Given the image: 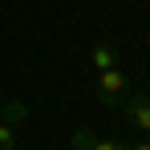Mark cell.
I'll return each instance as SVG.
<instances>
[{
  "label": "cell",
  "mask_w": 150,
  "mask_h": 150,
  "mask_svg": "<svg viewBox=\"0 0 150 150\" xmlns=\"http://www.w3.org/2000/svg\"><path fill=\"white\" fill-rule=\"evenodd\" d=\"M0 122H8V126H21L28 122V105L25 101H0Z\"/></svg>",
  "instance_id": "cell-4"
},
{
  "label": "cell",
  "mask_w": 150,
  "mask_h": 150,
  "mask_svg": "<svg viewBox=\"0 0 150 150\" xmlns=\"http://www.w3.org/2000/svg\"><path fill=\"white\" fill-rule=\"evenodd\" d=\"M0 150H16V126L0 122Z\"/></svg>",
  "instance_id": "cell-5"
},
{
  "label": "cell",
  "mask_w": 150,
  "mask_h": 150,
  "mask_svg": "<svg viewBox=\"0 0 150 150\" xmlns=\"http://www.w3.org/2000/svg\"><path fill=\"white\" fill-rule=\"evenodd\" d=\"M130 150H150V138H146V142H138V146H130Z\"/></svg>",
  "instance_id": "cell-8"
},
{
  "label": "cell",
  "mask_w": 150,
  "mask_h": 150,
  "mask_svg": "<svg viewBox=\"0 0 150 150\" xmlns=\"http://www.w3.org/2000/svg\"><path fill=\"white\" fill-rule=\"evenodd\" d=\"M89 150H126V146L118 142V138H93V142H89Z\"/></svg>",
  "instance_id": "cell-7"
},
{
  "label": "cell",
  "mask_w": 150,
  "mask_h": 150,
  "mask_svg": "<svg viewBox=\"0 0 150 150\" xmlns=\"http://www.w3.org/2000/svg\"><path fill=\"white\" fill-rule=\"evenodd\" d=\"M69 142H73V150H89L93 134H89V130H73V138H69Z\"/></svg>",
  "instance_id": "cell-6"
},
{
  "label": "cell",
  "mask_w": 150,
  "mask_h": 150,
  "mask_svg": "<svg viewBox=\"0 0 150 150\" xmlns=\"http://www.w3.org/2000/svg\"><path fill=\"white\" fill-rule=\"evenodd\" d=\"M126 93H130V85H126V73H122V69H101V77H98V98H101V105L118 110Z\"/></svg>",
  "instance_id": "cell-1"
},
{
  "label": "cell",
  "mask_w": 150,
  "mask_h": 150,
  "mask_svg": "<svg viewBox=\"0 0 150 150\" xmlns=\"http://www.w3.org/2000/svg\"><path fill=\"white\" fill-rule=\"evenodd\" d=\"M89 65H93V69H118V53H114V45H110V41H98V45H93V53H89Z\"/></svg>",
  "instance_id": "cell-3"
},
{
  "label": "cell",
  "mask_w": 150,
  "mask_h": 150,
  "mask_svg": "<svg viewBox=\"0 0 150 150\" xmlns=\"http://www.w3.org/2000/svg\"><path fill=\"white\" fill-rule=\"evenodd\" d=\"M122 110H126V118H130V126L150 138V93H126Z\"/></svg>",
  "instance_id": "cell-2"
}]
</instances>
